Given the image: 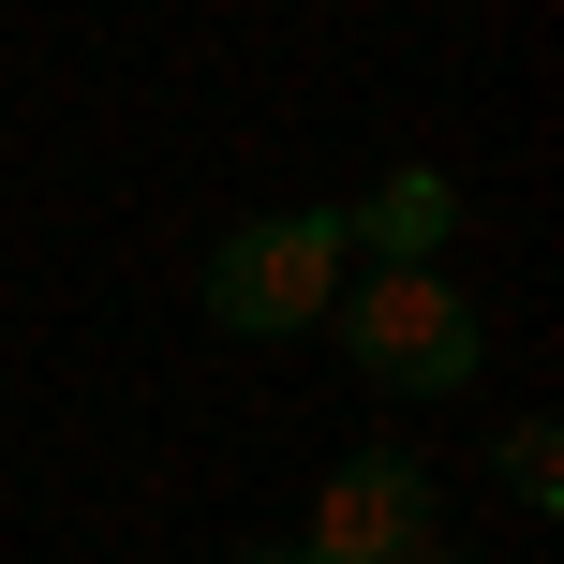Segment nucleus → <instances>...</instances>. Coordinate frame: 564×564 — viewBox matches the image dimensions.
Masks as SVG:
<instances>
[{"instance_id":"nucleus-3","label":"nucleus","mask_w":564,"mask_h":564,"mask_svg":"<svg viewBox=\"0 0 564 564\" xmlns=\"http://www.w3.org/2000/svg\"><path fill=\"white\" fill-rule=\"evenodd\" d=\"M431 535V460H401V446H357L327 490H312V564H401Z\"/></svg>"},{"instance_id":"nucleus-2","label":"nucleus","mask_w":564,"mask_h":564,"mask_svg":"<svg viewBox=\"0 0 564 564\" xmlns=\"http://www.w3.org/2000/svg\"><path fill=\"white\" fill-rule=\"evenodd\" d=\"M327 341L357 357V387H387V401H446V387H476V357H490L476 297H460L446 268H357V312H327Z\"/></svg>"},{"instance_id":"nucleus-6","label":"nucleus","mask_w":564,"mask_h":564,"mask_svg":"<svg viewBox=\"0 0 564 564\" xmlns=\"http://www.w3.org/2000/svg\"><path fill=\"white\" fill-rule=\"evenodd\" d=\"M401 564H476V550H446V535H416V550H401Z\"/></svg>"},{"instance_id":"nucleus-4","label":"nucleus","mask_w":564,"mask_h":564,"mask_svg":"<svg viewBox=\"0 0 564 564\" xmlns=\"http://www.w3.org/2000/svg\"><path fill=\"white\" fill-rule=\"evenodd\" d=\"M460 238V178L446 164H401V178H371L357 208H341V253L357 268H431Z\"/></svg>"},{"instance_id":"nucleus-5","label":"nucleus","mask_w":564,"mask_h":564,"mask_svg":"<svg viewBox=\"0 0 564 564\" xmlns=\"http://www.w3.org/2000/svg\"><path fill=\"white\" fill-rule=\"evenodd\" d=\"M506 490H520L535 520L564 506V431H550V416H520V431H506Z\"/></svg>"},{"instance_id":"nucleus-7","label":"nucleus","mask_w":564,"mask_h":564,"mask_svg":"<svg viewBox=\"0 0 564 564\" xmlns=\"http://www.w3.org/2000/svg\"><path fill=\"white\" fill-rule=\"evenodd\" d=\"M238 564H312V550H297V535H282V550H238Z\"/></svg>"},{"instance_id":"nucleus-1","label":"nucleus","mask_w":564,"mask_h":564,"mask_svg":"<svg viewBox=\"0 0 564 564\" xmlns=\"http://www.w3.org/2000/svg\"><path fill=\"white\" fill-rule=\"evenodd\" d=\"M341 268H357V253H341V208H268V224L208 238L194 297H208L224 341H297V327L341 312Z\"/></svg>"}]
</instances>
